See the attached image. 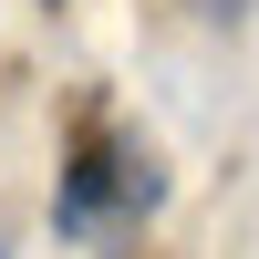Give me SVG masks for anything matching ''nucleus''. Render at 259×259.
Masks as SVG:
<instances>
[{"label":"nucleus","instance_id":"f257e3e1","mask_svg":"<svg viewBox=\"0 0 259 259\" xmlns=\"http://www.w3.org/2000/svg\"><path fill=\"white\" fill-rule=\"evenodd\" d=\"M166 207V166H156V145L135 135L124 114H104V104H83L73 114V135H62V177H52V228L73 249H94V259H114L124 239H135L145 218Z\"/></svg>","mask_w":259,"mask_h":259},{"label":"nucleus","instance_id":"f03ea898","mask_svg":"<svg viewBox=\"0 0 259 259\" xmlns=\"http://www.w3.org/2000/svg\"><path fill=\"white\" fill-rule=\"evenodd\" d=\"M197 11H207V21H239V11H249V0H197Z\"/></svg>","mask_w":259,"mask_h":259},{"label":"nucleus","instance_id":"7ed1b4c3","mask_svg":"<svg viewBox=\"0 0 259 259\" xmlns=\"http://www.w3.org/2000/svg\"><path fill=\"white\" fill-rule=\"evenodd\" d=\"M0 259H11V239H0Z\"/></svg>","mask_w":259,"mask_h":259}]
</instances>
